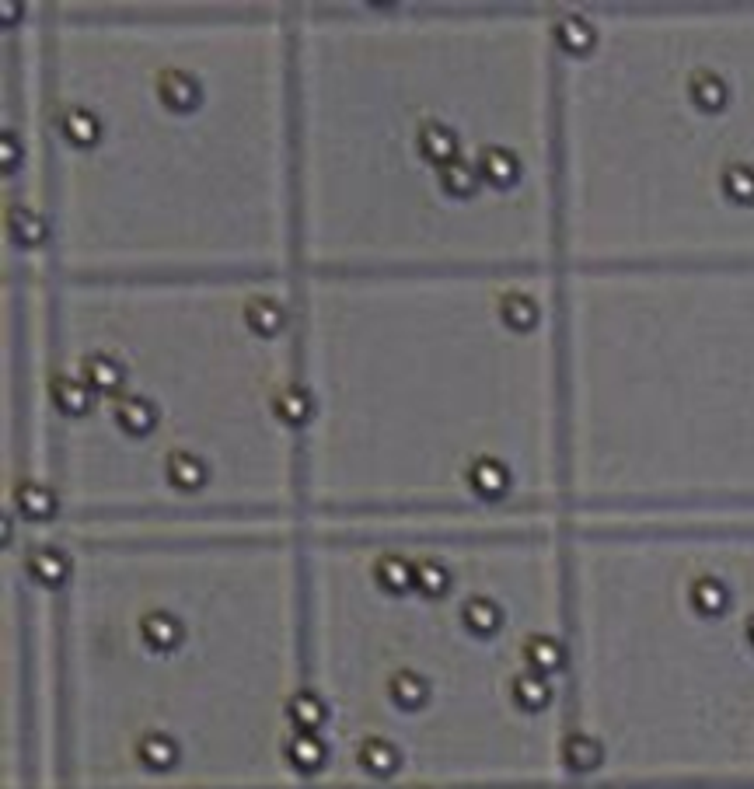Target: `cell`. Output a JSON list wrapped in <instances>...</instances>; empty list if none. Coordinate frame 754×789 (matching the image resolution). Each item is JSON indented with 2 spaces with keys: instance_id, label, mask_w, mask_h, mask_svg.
Listing matches in <instances>:
<instances>
[{
  "instance_id": "obj_1",
  "label": "cell",
  "mask_w": 754,
  "mask_h": 789,
  "mask_svg": "<svg viewBox=\"0 0 754 789\" xmlns=\"http://www.w3.org/2000/svg\"><path fill=\"white\" fill-rule=\"evenodd\" d=\"M112 419L126 437H147L158 426V405L144 395H119L112 402Z\"/></svg>"
},
{
  "instance_id": "obj_2",
  "label": "cell",
  "mask_w": 754,
  "mask_h": 789,
  "mask_svg": "<svg viewBox=\"0 0 754 789\" xmlns=\"http://www.w3.org/2000/svg\"><path fill=\"white\" fill-rule=\"evenodd\" d=\"M158 95L172 112H189L199 102V84L192 81L186 70H165L158 77Z\"/></svg>"
},
{
  "instance_id": "obj_3",
  "label": "cell",
  "mask_w": 754,
  "mask_h": 789,
  "mask_svg": "<svg viewBox=\"0 0 754 789\" xmlns=\"http://www.w3.org/2000/svg\"><path fill=\"white\" fill-rule=\"evenodd\" d=\"M49 395H53V405L67 416H84L91 409V388L88 381L70 378V374H60V378L49 381Z\"/></svg>"
},
{
  "instance_id": "obj_4",
  "label": "cell",
  "mask_w": 754,
  "mask_h": 789,
  "mask_svg": "<svg viewBox=\"0 0 754 789\" xmlns=\"http://www.w3.org/2000/svg\"><path fill=\"white\" fill-rule=\"evenodd\" d=\"M479 172L486 182H493V186L507 189L517 182V172H521V165H517V158L507 151V147H486V151L479 154Z\"/></svg>"
},
{
  "instance_id": "obj_5",
  "label": "cell",
  "mask_w": 754,
  "mask_h": 789,
  "mask_svg": "<svg viewBox=\"0 0 754 789\" xmlns=\"http://www.w3.org/2000/svg\"><path fill=\"white\" fill-rule=\"evenodd\" d=\"M84 381H88V388H95V392H116L119 385H123V367H119V360H112L109 353H91V357H84Z\"/></svg>"
},
{
  "instance_id": "obj_6",
  "label": "cell",
  "mask_w": 754,
  "mask_h": 789,
  "mask_svg": "<svg viewBox=\"0 0 754 789\" xmlns=\"http://www.w3.org/2000/svg\"><path fill=\"white\" fill-rule=\"evenodd\" d=\"M419 151L444 168V165H451V161H454L458 140H454V133L447 130L444 123H423V130H419Z\"/></svg>"
},
{
  "instance_id": "obj_7",
  "label": "cell",
  "mask_w": 754,
  "mask_h": 789,
  "mask_svg": "<svg viewBox=\"0 0 754 789\" xmlns=\"http://www.w3.org/2000/svg\"><path fill=\"white\" fill-rule=\"evenodd\" d=\"M60 130H63V137L77 147H91L98 140V133H102L98 130V119L91 116L88 109H77V105L60 112Z\"/></svg>"
},
{
  "instance_id": "obj_8",
  "label": "cell",
  "mask_w": 754,
  "mask_h": 789,
  "mask_svg": "<svg viewBox=\"0 0 754 789\" xmlns=\"http://www.w3.org/2000/svg\"><path fill=\"white\" fill-rule=\"evenodd\" d=\"M245 315H248V325H252L259 336H276V332L283 329V322H287V311H283V304H276L273 297H255V301H248Z\"/></svg>"
},
{
  "instance_id": "obj_9",
  "label": "cell",
  "mask_w": 754,
  "mask_h": 789,
  "mask_svg": "<svg viewBox=\"0 0 754 789\" xmlns=\"http://www.w3.org/2000/svg\"><path fill=\"white\" fill-rule=\"evenodd\" d=\"M273 409L287 426H304L311 419V395L304 388L290 385L273 398Z\"/></svg>"
},
{
  "instance_id": "obj_10",
  "label": "cell",
  "mask_w": 754,
  "mask_h": 789,
  "mask_svg": "<svg viewBox=\"0 0 754 789\" xmlns=\"http://www.w3.org/2000/svg\"><path fill=\"white\" fill-rule=\"evenodd\" d=\"M7 224H11L14 241H21V245H39L42 241V220L28 206H11Z\"/></svg>"
},
{
  "instance_id": "obj_11",
  "label": "cell",
  "mask_w": 754,
  "mask_h": 789,
  "mask_svg": "<svg viewBox=\"0 0 754 789\" xmlns=\"http://www.w3.org/2000/svg\"><path fill=\"white\" fill-rule=\"evenodd\" d=\"M475 182H479V175H475L465 161H451V165L440 168V186H444L451 196H472Z\"/></svg>"
},
{
  "instance_id": "obj_12",
  "label": "cell",
  "mask_w": 754,
  "mask_h": 789,
  "mask_svg": "<svg viewBox=\"0 0 754 789\" xmlns=\"http://www.w3.org/2000/svg\"><path fill=\"white\" fill-rule=\"evenodd\" d=\"M503 322L514 325V329H531V325L538 322L535 301L524 294H507L503 297Z\"/></svg>"
},
{
  "instance_id": "obj_13",
  "label": "cell",
  "mask_w": 754,
  "mask_h": 789,
  "mask_svg": "<svg viewBox=\"0 0 754 789\" xmlns=\"http://www.w3.org/2000/svg\"><path fill=\"white\" fill-rule=\"evenodd\" d=\"M559 39H563L569 49H583V46H587V42H590V39H587V32H583V28H580V21H566V25L559 28Z\"/></svg>"
},
{
  "instance_id": "obj_14",
  "label": "cell",
  "mask_w": 754,
  "mask_h": 789,
  "mask_svg": "<svg viewBox=\"0 0 754 789\" xmlns=\"http://www.w3.org/2000/svg\"><path fill=\"white\" fill-rule=\"evenodd\" d=\"M0 154H4V165H7V168H14V161H18V144H14L11 133H7V137H4V151H0Z\"/></svg>"
}]
</instances>
